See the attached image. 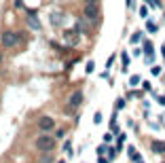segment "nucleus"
I'll return each mask as SVG.
<instances>
[{"label":"nucleus","instance_id":"nucleus-6","mask_svg":"<svg viewBox=\"0 0 165 163\" xmlns=\"http://www.w3.org/2000/svg\"><path fill=\"white\" fill-rule=\"evenodd\" d=\"M153 148H154V152H165V142H154Z\"/></svg>","mask_w":165,"mask_h":163},{"label":"nucleus","instance_id":"nucleus-9","mask_svg":"<svg viewBox=\"0 0 165 163\" xmlns=\"http://www.w3.org/2000/svg\"><path fill=\"white\" fill-rule=\"evenodd\" d=\"M140 38H142V36H140V32H136V34L131 36V43H138V40H140Z\"/></svg>","mask_w":165,"mask_h":163},{"label":"nucleus","instance_id":"nucleus-3","mask_svg":"<svg viewBox=\"0 0 165 163\" xmlns=\"http://www.w3.org/2000/svg\"><path fill=\"white\" fill-rule=\"evenodd\" d=\"M2 45L4 47H15L19 45V34H15V32H2Z\"/></svg>","mask_w":165,"mask_h":163},{"label":"nucleus","instance_id":"nucleus-7","mask_svg":"<svg viewBox=\"0 0 165 163\" xmlns=\"http://www.w3.org/2000/svg\"><path fill=\"white\" fill-rule=\"evenodd\" d=\"M144 51L148 57H153V43H144Z\"/></svg>","mask_w":165,"mask_h":163},{"label":"nucleus","instance_id":"nucleus-16","mask_svg":"<svg viewBox=\"0 0 165 163\" xmlns=\"http://www.w3.org/2000/svg\"><path fill=\"white\" fill-rule=\"evenodd\" d=\"M153 74H154V76H157V74H161V68H159V66H154V68H153Z\"/></svg>","mask_w":165,"mask_h":163},{"label":"nucleus","instance_id":"nucleus-5","mask_svg":"<svg viewBox=\"0 0 165 163\" xmlns=\"http://www.w3.org/2000/svg\"><path fill=\"white\" fill-rule=\"evenodd\" d=\"M82 104V91H74L68 97V110H74V108H78Z\"/></svg>","mask_w":165,"mask_h":163},{"label":"nucleus","instance_id":"nucleus-12","mask_svg":"<svg viewBox=\"0 0 165 163\" xmlns=\"http://www.w3.org/2000/svg\"><path fill=\"white\" fill-rule=\"evenodd\" d=\"M40 163H51V155H49V152H47V155L42 157V161H40Z\"/></svg>","mask_w":165,"mask_h":163},{"label":"nucleus","instance_id":"nucleus-8","mask_svg":"<svg viewBox=\"0 0 165 163\" xmlns=\"http://www.w3.org/2000/svg\"><path fill=\"white\" fill-rule=\"evenodd\" d=\"M121 59H123V70H127V66H129V55H127V53H123Z\"/></svg>","mask_w":165,"mask_h":163},{"label":"nucleus","instance_id":"nucleus-10","mask_svg":"<svg viewBox=\"0 0 165 163\" xmlns=\"http://www.w3.org/2000/svg\"><path fill=\"white\" fill-rule=\"evenodd\" d=\"M146 28H148V30H150V32H157V25H154L153 21H148V25H146Z\"/></svg>","mask_w":165,"mask_h":163},{"label":"nucleus","instance_id":"nucleus-11","mask_svg":"<svg viewBox=\"0 0 165 163\" xmlns=\"http://www.w3.org/2000/svg\"><path fill=\"white\" fill-rule=\"evenodd\" d=\"M129 83H131V85H138V83H140V76H131Z\"/></svg>","mask_w":165,"mask_h":163},{"label":"nucleus","instance_id":"nucleus-18","mask_svg":"<svg viewBox=\"0 0 165 163\" xmlns=\"http://www.w3.org/2000/svg\"><path fill=\"white\" fill-rule=\"evenodd\" d=\"M146 2H148V4H150V7H157V4H159V2H157V0H146Z\"/></svg>","mask_w":165,"mask_h":163},{"label":"nucleus","instance_id":"nucleus-17","mask_svg":"<svg viewBox=\"0 0 165 163\" xmlns=\"http://www.w3.org/2000/svg\"><path fill=\"white\" fill-rule=\"evenodd\" d=\"M85 4H100V0H85Z\"/></svg>","mask_w":165,"mask_h":163},{"label":"nucleus","instance_id":"nucleus-2","mask_svg":"<svg viewBox=\"0 0 165 163\" xmlns=\"http://www.w3.org/2000/svg\"><path fill=\"white\" fill-rule=\"evenodd\" d=\"M38 129H42L45 134H49L51 129H55V119H51V116H47V115L38 116Z\"/></svg>","mask_w":165,"mask_h":163},{"label":"nucleus","instance_id":"nucleus-15","mask_svg":"<svg viewBox=\"0 0 165 163\" xmlns=\"http://www.w3.org/2000/svg\"><path fill=\"white\" fill-rule=\"evenodd\" d=\"M93 121H95V123H102V115H100V112H97V115L93 116Z\"/></svg>","mask_w":165,"mask_h":163},{"label":"nucleus","instance_id":"nucleus-1","mask_svg":"<svg viewBox=\"0 0 165 163\" xmlns=\"http://www.w3.org/2000/svg\"><path fill=\"white\" fill-rule=\"evenodd\" d=\"M36 148L40 152H51L53 148H55V138L53 136H49V134H42V136H38L36 138Z\"/></svg>","mask_w":165,"mask_h":163},{"label":"nucleus","instance_id":"nucleus-14","mask_svg":"<svg viewBox=\"0 0 165 163\" xmlns=\"http://www.w3.org/2000/svg\"><path fill=\"white\" fill-rule=\"evenodd\" d=\"M140 15H142V17H146V15H148V9H146V7H142V9H140Z\"/></svg>","mask_w":165,"mask_h":163},{"label":"nucleus","instance_id":"nucleus-13","mask_svg":"<svg viewBox=\"0 0 165 163\" xmlns=\"http://www.w3.org/2000/svg\"><path fill=\"white\" fill-rule=\"evenodd\" d=\"M93 68H95V64H93V61H89V64H87V72H93Z\"/></svg>","mask_w":165,"mask_h":163},{"label":"nucleus","instance_id":"nucleus-4","mask_svg":"<svg viewBox=\"0 0 165 163\" xmlns=\"http://www.w3.org/2000/svg\"><path fill=\"white\" fill-rule=\"evenodd\" d=\"M85 17L95 21L100 17V4H85Z\"/></svg>","mask_w":165,"mask_h":163}]
</instances>
